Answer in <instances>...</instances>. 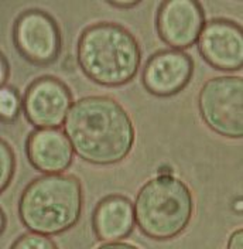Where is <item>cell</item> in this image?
Returning <instances> with one entry per match:
<instances>
[{
    "label": "cell",
    "instance_id": "7a4b0ae2",
    "mask_svg": "<svg viewBox=\"0 0 243 249\" xmlns=\"http://www.w3.org/2000/svg\"><path fill=\"white\" fill-rule=\"evenodd\" d=\"M76 62L93 82L116 88L136 78L141 48L126 27L113 21H98L85 27L76 43Z\"/></svg>",
    "mask_w": 243,
    "mask_h": 249
},
{
    "label": "cell",
    "instance_id": "e0dca14e",
    "mask_svg": "<svg viewBox=\"0 0 243 249\" xmlns=\"http://www.w3.org/2000/svg\"><path fill=\"white\" fill-rule=\"evenodd\" d=\"M10 77V64L7 57L4 55V53H1V75H0V82H1V87L3 85H7V79Z\"/></svg>",
    "mask_w": 243,
    "mask_h": 249
},
{
    "label": "cell",
    "instance_id": "277c9868",
    "mask_svg": "<svg viewBox=\"0 0 243 249\" xmlns=\"http://www.w3.org/2000/svg\"><path fill=\"white\" fill-rule=\"evenodd\" d=\"M195 201L191 188L174 174L156 176L139 190L135 201L136 225L144 236L170 241L191 224Z\"/></svg>",
    "mask_w": 243,
    "mask_h": 249
},
{
    "label": "cell",
    "instance_id": "5b68a950",
    "mask_svg": "<svg viewBox=\"0 0 243 249\" xmlns=\"http://www.w3.org/2000/svg\"><path fill=\"white\" fill-rule=\"evenodd\" d=\"M198 109L205 124L226 139L243 136V79L226 75L208 79L198 93Z\"/></svg>",
    "mask_w": 243,
    "mask_h": 249
},
{
    "label": "cell",
    "instance_id": "7c38bea8",
    "mask_svg": "<svg viewBox=\"0 0 243 249\" xmlns=\"http://www.w3.org/2000/svg\"><path fill=\"white\" fill-rule=\"evenodd\" d=\"M136 228L135 204L121 194L99 200L92 213V231L102 242H115L130 236Z\"/></svg>",
    "mask_w": 243,
    "mask_h": 249
},
{
    "label": "cell",
    "instance_id": "8992f818",
    "mask_svg": "<svg viewBox=\"0 0 243 249\" xmlns=\"http://www.w3.org/2000/svg\"><path fill=\"white\" fill-rule=\"evenodd\" d=\"M12 38L17 53L34 65L44 67L58 60L62 34L58 21L43 9H27L16 17Z\"/></svg>",
    "mask_w": 243,
    "mask_h": 249
},
{
    "label": "cell",
    "instance_id": "30bf717a",
    "mask_svg": "<svg viewBox=\"0 0 243 249\" xmlns=\"http://www.w3.org/2000/svg\"><path fill=\"white\" fill-rule=\"evenodd\" d=\"M197 43L201 57L215 70L235 72L243 68V31L236 21L224 17L211 18Z\"/></svg>",
    "mask_w": 243,
    "mask_h": 249
},
{
    "label": "cell",
    "instance_id": "52a82bcc",
    "mask_svg": "<svg viewBox=\"0 0 243 249\" xmlns=\"http://www.w3.org/2000/svg\"><path fill=\"white\" fill-rule=\"evenodd\" d=\"M72 105L71 88L54 75L35 78L23 95L24 116L37 129L64 126Z\"/></svg>",
    "mask_w": 243,
    "mask_h": 249
},
{
    "label": "cell",
    "instance_id": "3957f363",
    "mask_svg": "<svg viewBox=\"0 0 243 249\" xmlns=\"http://www.w3.org/2000/svg\"><path fill=\"white\" fill-rule=\"evenodd\" d=\"M84 190L74 174H43L24 187L18 218L33 232L55 236L75 227L82 215Z\"/></svg>",
    "mask_w": 243,
    "mask_h": 249
},
{
    "label": "cell",
    "instance_id": "44dd1931",
    "mask_svg": "<svg viewBox=\"0 0 243 249\" xmlns=\"http://www.w3.org/2000/svg\"><path fill=\"white\" fill-rule=\"evenodd\" d=\"M6 227H7V215L4 210H1V233L6 231Z\"/></svg>",
    "mask_w": 243,
    "mask_h": 249
},
{
    "label": "cell",
    "instance_id": "5bb4252c",
    "mask_svg": "<svg viewBox=\"0 0 243 249\" xmlns=\"http://www.w3.org/2000/svg\"><path fill=\"white\" fill-rule=\"evenodd\" d=\"M0 191H6L12 184L16 173V155L12 144L7 140H0Z\"/></svg>",
    "mask_w": 243,
    "mask_h": 249
},
{
    "label": "cell",
    "instance_id": "6da1fadb",
    "mask_svg": "<svg viewBox=\"0 0 243 249\" xmlns=\"http://www.w3.org/2000/svg\"><path fill=\"white\" fill-rule=\"evenodd\" d=\"M64 133L79 159L95 166H112L130 155L136 129L130 115L115 98H79L64 122Z\"/></svg>",
    "mask_w": 243,
    "mask_h": 249
},
{
    "label": "cell",
    "instance_id": "9c48e42d",
    "mask_svg": "<svg viewBox=\"0 0 243 249\" xmlns=\"http://www.w3.org/2000/svg\"><path fill=\"white\" fill-rule=\"evenodd\" d=\"M205 23V10L194 0L163 1L156 13L157 34L173 50L191 48L198 41Z\"/></svg>",
    "mask_w": 243,
    "mask_h": 249
},
{
    "label": "cell",
    "instance_id": "d6986e66",
    "mask_svg": "<svg viewBox=\"0 0 243 249\" xmlns=\"http://www.w3.org/2000/svg\"><path fill=\"white\" fill-rule=\"evenodd\" d=\"M170 174H174V170L170 164H161L157 169V176H170Z\"/></svg>",
    "mask_w": 243,
    "mask_h": 249
},
{
    "label": "cell",
    "instance_id": "ac0fdd59",
    "mask_svg": "<svg viewBox=\"0 0 243 249\" xmlns=\"http://www.w3.org/2000/svg\"><path fill=\"white\" fill-rule=\"evenodd\" d=\"M107 4L109 6H112V7H118V9H133V7H136L140 4V1H113V0H109L107 1Z\"/></svg>",
    "mask_w": 243,
    "mask_h": 249
},
{
    "label": "cell",
    "instance_id": "2e32d148",
    "mask_svg": "<svg viewBox=\"0 0 243 249\" xmlns=\"http://www.w3.org/2000/svg\"><path fill=\"white\" fill-rule=\"evenodd\" d=\"M243 247V231L239 228L233 231L232 235L229 236L228 248L229 249H242Z\"/></svg>",
    "mask_w": 243,
    "mask_h": 249
},
{
    "label": "cell",
    "instance_id": "ba28073f",
    "mask_svg": "<svg viewBox=\"0 0 243 249\" xmlns=\"http://www.w3.org/2000/svg\"><path fill=\"white\" fill-rule=\"evenodd\" d=\"M194 58L181 50H160L149 57L141 72L144 89L158 98H168L184 91L192 81Z\"/></svg>",
    "mask_w": 243,
    "mask_h": 249
},
{
    "label": "cell",
    "instance_id": "ffe728a7",
    "mask_svg": "<svg viewBox=\"0 0 243 249\" xmlns=\"http://www.w3.org/2000/svg\"><path fill=\"white\" fill-rule=\"evenodd\" d=\"M242 197L238 196L235 200H233V211L238 214V215H242Z\"/></svg>",
    "mask_w": 243,
    "mask_h": 249
},
{
    "label": "cell",
    "instance_id": "9a60e30c",
    "mask_svg": "<svg viewBox=\"0 0 243 249\" xmlns=\"http://www.w3.org/2000/svg\"><path fill=\"white\" fill-rule=\"evenodd\" d=\"M12 248H38V249H54L57 248L58 245L51 239L48 238L47 235L38 232H26L23 235H20L18 238H16V241L10 245Z\"/></svg>",
    "mask_w": 243,
    "mask_h": 249
},
{
    "label": "cell",
    "instance_id": "4fadbf2b",
    "mask_svg": "<svg viewBox=\"0 0 243 249\" xmlns=\"http://www.w3.org/2000/svg\"><path fill=\"white\" fill-rule=\"evenodd\" d=\"M23 109V98L13 85H3L0 88V118L6 124H12L20 116Z\"/></svg>",
    "mask_w": 243,
    "mask_h": 249
},
{
    "label": "cell",
    "instance_id": "8fae6325",
    "mask_svg": "<svg viewBox=\"0 0 243 249\" xmlns=\"http://www.w3.org/2000/svg\"><path fill=\"white\" fill-rule=\"evenodd\" d=\"M74 147L67 135L57 127L30 132L26 139V155L34 170L43 174H60L69 169Z\"/></svg>",
    "mask_w": 243,
    "mask_h": 249
}]
</instances>
